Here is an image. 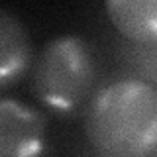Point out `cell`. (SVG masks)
<instances>
[{
	"label": "cell",
	"mask_w": 157,
	"mask_h": 157,
	"mask_svg": "<svg viewBox=\"0 0 157 157\" xmlns=\"http://www.w3.org/2000/svg\"><path fill=\"white\" fill-rule=\"evenodd\" d=\"M96 59L78 36H59L43 45L32 69V88L39 104L59 116L86 108L94 94Z\"/></svg>",
	"instance_id": "7a4b0ae2"
},
{
	"label": "cell",
	"mask_w": 157,
	"mask_h": 157,
	"mask_svg": "<svg viewBox=\"0 0 157 157\" xmlns=\"http://www.w3.org/2000/svg\"><path fill=\"white\" fill-rule=\"evenodd\" d=\"M32 43L26 28L10 12L0 14V86L6 90L29 67Z\"/></svg>",
	"instance_id": "5b68a950"
},
{
	"label": "cell",
	"mask_w": 157,
	"mask_h": 157,
	"mask_svg": "<svg viewBox=\"0 0 157 157\" xmlns=\"http://www.w3.org/2000/svg\"><path fill=\"white\" fill-rule=\"evenodd\" d=\"M85 136L100 155H157V85L130 77L98 88L85 108Z\"/></svg>",
	"instance_id": "6da1fadb"
},
{
	"label": "cell",
	"mask_w": 157,
	"mask_h": 157,
	"mask_svg": "<svg viewBox=\"0 0 157 157\" xmlns=\"http://www.w3.org/2000/svg\"><path fill=\"white\" fill-rule=\"evenodd\" d=\"M106 16L124 39L157 45V0H104Z\"/></svg>",
	"instance_id": "277c9868"
},
{
	"label": "cell",
	"mask_w": 157,
	"mask_h": 157,
	"mask_svg": "<svg viewBox=\"0 0 157 157\" xmlns=\"http://www.w3.org/2000/svg\"><path fill=\"white\" fill-rule=\"evenodd\" d=\"M45 120L24 102L4 98L0 102V155L32 157L43 151Z\"/></svg>",
	"instance_id": "3957f363"
}]
</instances>
